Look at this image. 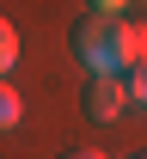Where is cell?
<instances>
[{
	"instance_id": "cell-4",
	"label": "cell",
	"mask_w": 147,
	"mask_h": 159,
	"mask_svg": "<svg viewBox=\"0 0 147 159\" xmlns=\"http://www.w3.org/2000/svg\"><path fill=\"white\" fill-rule=\"evenodd\" d=\"M123 86H129V110H147V61H135V67H129Z\"/></svg>"
},
{
	"instance_id": "cell-3",
	"label": "cell",
	"mask_w": 147,
	"mask_h": 159,
	"mask_svg": "<svg viewBox=\"0 0 147 159\" xmlns=\"http://www.w3.org/2000/svg\"><path fill=\"white\" fill-rule=\"evenodd\" d=\"M19 122H25V98L0 80V135H6V129H19Z\"/></svg>"
},
{
	"instance_id": "cell-5",
	"label": "cell",
	"mask_w": 147,
	"mask_h": 159,
	"mask_svg": "<svg viewBox=\"0 0 147 159\" xmlns=\"http://www.w3.org/2000/svg\"><path fill=\"white\" fill-rule=\"evenodd\" d=\"M12 61H19V31H12V19H0V80L12 74Z\"/></svg>"
},
{
	"instance_id": "cell-7",
	"label": "cell",
	"mask_w": 147,
	"mask_h": 159,
	"mask_svg": "<svg viewBox=\"0 0 147 159\" xmlns=\"http://www.w3.org/2000/svg\"><path fill=\"white\" fill-rule=\"evenodd\" d=\"M129 159H147V153H129Z\"/></svg>"
},
{
	"instance_id": "cell-1",
	"label": "cell",
	"mask_w": 147,
	"mask_h": 159,
	"mask_svg": "<svg viewBox=\"0 0 147 159\" xmlns=\"http://www.w3.org/2000/svg\"><path fill=\"white\" fill-rule=\"evenodd\" d=\"M67 43H74L86 80H98V74L123 80L129 67H135V25L123 19V6H117V0H92L80 19H74Z\"/></svg>"
},
{
	"instance_id": "cell-2",
	"label": "cell",
	"mask_w": 147,
	"mask_h": 159,
	"mask_svg": "<svg viewBox=\"0 0 147 159\" xmlns=\"http://www.w3.org/2000/svg\"><path fill=\"white\" fill-rule=\"evenodd\" d=\"M80 110H86L92 122H117V116H129V86H123V80H110V74L86 80V92H80Z\"/></svg>"
},
{
	"instance_id": "cell-6",
	"label": "cell",
	"mask_w": 147,
	"mask_h": 159,
	"mask_svg": "<svg viewBox=\"0 0 147 159\" xmlns=\"http://www.w3.org/2000/svg\"><path fill=\"white\" fill-rule=\"evenodd\" d=\"M62 159H110V153H98V147H67Z\"/></svg>"
}]
</instances>
